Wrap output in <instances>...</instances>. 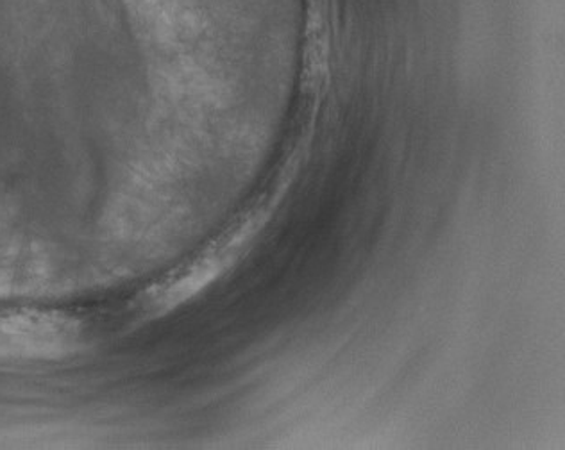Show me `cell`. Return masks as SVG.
Segmentation results:
<instances>
[{"instance_id":"obj_1","label":"cell","mask_w":565,"mask_h":450,"mask_svg":"<svg viewBox=\"0 0 565 450\" xmlns=\"http://www.w3.org/2000/svg\"><path fill=\"white\" fill-rule=\"evenodd\" d=\"M88 343L83 320L63 311L0 310V363L60 362Z\"/></svg>"}]
</instances>
